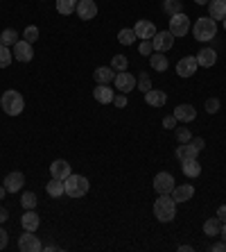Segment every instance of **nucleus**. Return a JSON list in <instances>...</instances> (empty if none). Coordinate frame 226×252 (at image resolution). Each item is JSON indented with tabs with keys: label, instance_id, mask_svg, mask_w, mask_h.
<instances>
[{
	"label": "nucleus",
	"instance_id": "423d86ee",
	"mask_svg": "<svg viewBox=\"0 0 226 252\" xmlns=\"http://www.w3.org/2000/svg\"><path fill=\"white\" fill-rule=\"evenodd\" d=\"M12 53H14V59L16 62H21V64H27V62H32V57H34V50H32V43H27L23 39H18L16 43L12 46Z\"/></svg>",
	"mask_w": 226,
	"mask_h": 252
},
{
	"label": "nucleus",
	"instance_id": "8fccbe9b",
	"mask_svg": "<svg viewBox=\"0 0 226 252\" xmlns=\"http://www.w3.org/2000/svg\"><path fill=\"white\" fill-rule=\"evenodd\" d=\"M179 250H181V252H192V246H181Z\"/></svg>",
	"mask_w": 226,
	"mask_h": 252
},
{
	"label": "nucleus",
	"instance_id": "a878e982",
	"mask_svg": "<svg viewBox=\"0 0 226 252\" xmlns=\"http://www.w3.org/2000/svg\"><path fill=\"white\" fill-rule=\"evenodd\" d=\"M181 170L186 177H199L201 175V164L197 159H186V161H181Z\"/></svg>",
	"mask_w": 226,
	"mask_h": 252
},
{
	"label": "nucleus",
	"instance_id": "9d476101",
	"mask_svg": "<svg viewBox=\"0 0 226 252\" xmlns=\"http://www.w3.org/2000/svg\"><path fill=\"white\" fill-rule=\"evenodd\" d=\"M174 187H176V184H174V177L170 175V173H165V170L154 177V191H156V193H172Z\"/></svg>",
	"mask_w": 226,
	"mask_h": 252
},
{
	"label": "nucleus",
	"instance_id": "864d4df0",
	"mask_svg": "<svg viewBox=\"0 0 226 252\" xmlns=\"http://www.w3.org/2000/svg\"><path fill=\"white\" fill-rule=\"evenodd\" d=\"M222 25H224V30H226V18H224V21H222Z\"/></svg>",
	"mask_w": 226,
	"mask_h": 252
},
{
	"label": "nucleus",
	"instance_id": "c756f323",
	"mask_svg": "<svg viewBox=\"0 0 226 252\" xmlns=\"http://www.w3.org/2000/svg\"><path fill=\"white\" fill-rule=\"evenodd\" d=\"M136 39H138V36H136V32H133L131 28H125L118 32V43H120V46H131Z\"/></svg>",
	"mask_w": 226,
	"mask_h": 252
},
{
	"label": "nucleus",
	"instance_id": "72a5a7b5",
	"mask_svg": "<svg viewBox=\"0 0 226 252\" xmlns=\"http://www.w3.org/2000/svg\"><path fill=\"white\" fill-rule=\"evenodd\" d=\"M14 62V53L9 46H0V68H7V66Z\"/></svg>",
	"mask_w": 226,
	"mask_h": 252
},
{
	"label": "nucleus",
	"instance_id": "49530a36",
	"mask_svg": "<svg viewBox=\"0 0 226 252\" xmlns=\"http://www.w3.org/2000/svg\"><path fill=\"white\" fill-rule=\"evenodd\" d=\"M210 250H213V252H226V241L222 239V243H215Z\"/></svg>",
	"mask_w": 226,
	"mask_h": 252
},
{
	"label": "nucleus",
	"instance_id": "4c0bfd02",
	"mask_svg": "<svg viewBox=\"0 0 226 252\" xmlns=\"http://www.w3.org/2000/svg\"><path fill=\"white\" fill-rule=\"evenodd\" d=\"M174 136H176V141H179V143H188V141L192 139V132L188 127H176Z\"/></svg>",
	"mask_w": 226,
	"mask_h": 252
},
{
	"label": "nucleus",
	"instance_id": "20e7f679",
	"mask_svg": "<svg viewBox=\"0 0 226 252\" xmlns=\"http://www.w3.org/2000/svg\"><path fill=\"white\" fill-rule=\"evenodd\" d=\"M64 187H66V195L73 198V200L84 198V195L88 193V180L84 175H75V173H70V175L64 180Z\"/></svg>",
	"mask_w": 226,
	"mask_h": 252
},
{
	"label": "nucleus",
	"instance_id": "e433bc0d",
	"mask_svg": "<svg viewBox=\"0 0 226 252\" xmlns=\"http://www.w3.org/2000/svg\"><path fill=\"white\" fill-rule=\"evenodd\" d=\"M23 39H25L27 43L39 41V28H36V25H27V28L23 30Z\"/></svg>",
	"mask_w": 226,
	"mask_h": 252
},
{
	"label": "nucleus",
	"instance_id": "c03bdc74",
	"mask_svg": "<svg viewBox=\"0 0 226 252\" xmlns=\"http://www.w3.org/2000/svg\"><path fill=\"white\" fill-rule=\"evenodd\" d=\"M7 243H9V234L5 232V227H0V250H5Z\"/></svg>",
	"mask_w": 226,
	"mask_h": 252
},
{
	"label": "nucleus",
	"instance_id": "f704fd0d",
	"mask_svg": "<svg viewBox=\"0 0 226 252\" xmlns=\"http://www.w3.org/2000/svg\"><path fill=\"white\" fill-rule=\"evenodd\" d=\"M136 87H138L143 94H147V91L151 89V80H150V73H147V70H143V73L138 75V82H136Z\"/></svg>",
	"mask_w": 226,
	"mask_h": 252
},
{
	"label": "nucleus",
	"instance_id": "393cba45",
	"mask_svg": "<svg viewBox=\"0 0 226 252\" xmlns=\"http://www.w3.org/2000/svg\"><path fill=\"white\" fill-rule=\"evenodd\" d=\"M113 73H116V70L111 68V66H100V68H95L93 77L98 84H109V82H113V77H116Z\"/></svg>",
	"mask_w": 226,
	"mask_h": 252
},
{
	"label": "nucleus",
	"instance_id": "9b49d317",
	"mask_svg": "<svg viewBox=\"0 0 226 252\" xmlns=\"http://www.w3.org/2000/svg\"><path fill=\"white\" fill-rule=\"evenodd\" d=\"M151 43H154V50L156 53H168L170 48L174 46V36L170 30H165V32H156V36L151 39Z\"/></svg>",
	"mask_w": 226,
	"mask_h": 252
},
{
	"label": "nucleus",
	"instance_id": "79ce46f5",
	"mask_svg": "<svg viewBox=\"0 0 226 252\" xmlns=\"http://www.w3.org/2000/svg\"><path fill=\"white\" fill-rule=\"evenodd\" d=\"M113 105H116L118 109L127 107V94H118V95H113Z\"/></svg>",
	"mask_w": 226,
	"mask_h": 252
},
{
	"label": "nucleus",
	"instance_id": "1a4fd4ad",
	"mask_svg": "<svg viewBox=\"0 0 226 252\" xmlns=\"http://www.w3.org/2000/svg\"><path fill=\"white\" fill-rule=\"evenodd\" d=\"M113 84H116V89L120 94H129V91L136 89V77H133L131 73H127V70H122V73H116Z\"/></svg>",
	"mask_w": 226,
	"mask_h": 252
},
{
	"label": "nucleus",
	"instance_id": "2f4dec72",
	"mask_svg": "<svg viewBox=\"0 0 226 252\" xmlns=\"http://www.w3.org/2000/svg\"><path fill=\"white\" fill-rule=\"evenodd\" d=\"M0 41H2V46H9V48H12L14 43L18 41V32H16L14 28L2 30V34H0Z\"/></svg>",
	"mask_w": 226,
	"mask_h": 252
},
{
	"label": "nucleus",
	"instance_id": "a19ab883",
	"mask_svg": "<svg viewBox=\"0 0 226 252\" xmlns=\"http://www.w3.org/2000/svg\"><path fill=\"white\" fill-rule=\"evenodd\" d=\"M176 125H179V121L174 118V114H170V116L163 118V127L165 129H176Z\"/></svg>",
	"mask_w": 226,
	"mask_h": 252
},
{
	"label": "nucleus",
	"instance_id": "0eeeda50",
	"mask_svg": "<svg viewBox=\"0 0 226 252\" xmlns=\"http://www.w3.org/2000/svg\"><path fill=\"white\" fill-rule=\"evenodd\" d=\"M18 248H21L23 252H41L43 250L39 236H34V232H27V229L18 236Z\"/></svg>",
	"mask_w": 226,
	"mask_h": 252
},
{
	"label": "nucleus",
	"instance_id": "412c9836",
	"mask_svg": "<svg viewBox=\"0 0 226 252\" xmlns=\"http://www.w3.org/2000/svg\"><path fill=\"white\" fill-rule=\"evenodd\" d=\"M174 118H176L179 123H190V121L197 118V109L192 105H179L174 109Z\"/></svg>",
	"mask_w": 226,
	"mask_h": 252
},
{
	"label": "nucleus",
	"instance_id": "37998d69",
	"mask_svg": "<svg viewBox=\"0 0 226 252\" xmlns=\"http://www.w3.org/2000/svg\"><path fill=\"white\" fill-rule=\"evenodd\" d=\"M190 143H192V146H195V148H197L199 153H201L203 148H206V141H203L201 136H192V139H190Z\"/></svg>",
	"mask_w": 226,
	"mask_h": 252
},
{
	"label": "nucleus",
	"instance_id": "f03ea898",
	"mask_svg": "<svg viewBox=\"0 0 226 252\" xmlns=\"http://www.w3.org/2000/svg\"><path fill=\"white\" fill-rule=\"evenodd\" d=\"M192 34H195V39L201 43L206 41H213L215 34H217V21H213L210 16H201L195 21V25H192Z\"/></svg>",
	"mask_w": 226,
	"mask_h": 252
},
{
	"label": "nucleus",
	"instance_id": "4be33fe9",
	"mask_svg": "<svg viewBox=\"0 0 226 252\" xmlns=\"http://www.w3.org/2000/svg\"><path fill=\"white\" fill-rule=\"evenodd\" d=\"M208 16L213 18V21H224V18H226L224 0H210V2H208Z\"/></svg>",
	"mask_w": 226,
	"mask_h": 252
},
{
	"label": "nucleus",
	"instance_id": "c9c22d12",
	"mask_svg": "<svg viewBox=\"0 0 226 252\" xmlns=\"http://www.w3.org/2000/svg\"><path fill=\"white\" fill-rule=\"evenodd\" d=\"M36 195L32 193V191H25L23 198H21V205H23V209H36Z\"/></svg>",
	"mask_w": 226,
	"mask_h": 252
},
{
	"label": "nucleus",
	"instance_id": "b1692460",
	"mask_svg": "<svg viewBox=\"0 0 226 252\" xmlns=\"http://www.w3.org/2000/svg\"><path fill=\"white\" fill-rule=\"evenodd\" d=\"M150 66L154 70H156V73H163V70H168V55L165 53H156V50H154V53L150 55Z\"/></svg>",
	"mask_w": 226,
	"mask_h": 252
},
{
	"label": "nucleus",
	"instance_id": "39448f33",
	"mask_svg": "<svg viewBox=\"0 0 226 252\" xmlns=\"http://www.w3.org/2000/svg\"><path fill=\"white\" fill-rule=\"evenodd\" d=\"M170 32H172L174 39H176V36H186L188 32H190V18L183 12L174 14V16L170 18Z\"/></svg>",
	"mask_w": 226,
	"mask_h": 252
},
{
	"label": "nucleus",
	"instance_id": "7c9ffc66",
	"mask_svg": "<svg viewBox=\"0 0 226 252\" xmlns=\"http://www.w3.org/2000/svg\"><path fill=\"white\" fill-rule=\"evenodd\" d=\"M181 9H183V2H181V0H163V12L170 14V16L181 14Z\"/></svg>",
	"mask_w": 226,
	"mask_h": 252
},
{
	"label": "nucleus",
	"instance_id": "6e6d98bb",
	"mask_svg": "<svg viewBox=\"0 0 226 252\" xmlns=\"http://www.w3.org/2000/svg\"><path fill=\"white\" fill-rule=\"evenodd\" d=\"M224 5H226V0H224Z\"/></svg>",
	"mask_w": 226,
	"mask_h": 252
},
{
	"label": "nucleus",
	"instance_id": "dca6fc26",
	"mask_svg": "<svg viewBox=\"0 0 226 252\" xmlns=\"http://www.w3.org/2000/svg\"><path fill=\"white\" fill-rule=\"evenodd\" d=\"M70 173H73V170H70V164L66 159H54L52 164H50V175H52L54 180H66Z\"/></svg>",
	"mask_w": 226,
	"mask_h": 252
},
{
	"label": "nucleus",
	"instance_id": "7ed1b4c3",
	"mask_svg": "<svg viewBox=\"0 0 226 252\" xmlns=\"http://www.w3.org/2000/svg\"><path fill=\"white\" fill-rule=\"evenodd\" d=\"M0 107H2V112H5L7 116H18V114H23V109H25V100L18 91L9 89V91H5L2 98H0Z\"/></svg>",
	"mask_w": 226,
	"mask_h": 252
},
{
	"label": "nucleus",
	"instance_id": "58836bf2",
	"mask_svg": "<svg viewBox=\"0 0 226 252\" xmlns=\"http://www.w3.org/2000/svg\"><path fill=\"white\" fill-rule=\"evenodd\" d=\"M220 100H217V98H208V100H206V105H203V109H206V112H208V114H217V112H220Z\"/></svg>",
	"mask_w": 226,
	"mask_h": 252
},
{
	"label": "nucleus",
	"instance_id": "ddd939ff",
	"mask_svg": "<svg viewBox=\"0 0 226 252\" xmlns=\"http://www.w3.org/2000/svg\"><path fill=\"white\" fill-rule=\"evenodd\" d=\"M77 16L81 21H93L98 16V5H95V0H79L77 2Z\"/></svg>",
	"mask_w": 226,
	"mask_h": 252
},
{
	"label": "nucleus",
	"instance_id": "cd10ccee",
	"mask_svg": "<svg viewBox=\"0 0 226 252\" xmlns=\"http://www.w3.org/2000/svg\"><path fill=\"white\" fill-rule=\"evenodd\" d=\"M220 232H222V220L217 216L203 220V234L206 236H220Z\"/></svg>",
	"mask_w": 226,
	"mask_h": 252
},
{
	"label": "nucleus",
	"instance_id": "3c124183",
	"mask_svg": "<svg viewBox=\"0 0 226 252\" xmlns=\"http://www.w3.org/2000/svg\"><path fill=\"white\" fill-rule=\"evenodd\" d=\"M220 234H222V239H224V241H226V223H224V225H222V232H220Z\"/></svg>",
	"mask_w": 226,
	"mask_h": 252
},
{
	"label": "nucleus",
	"instance_id": "473e14b6",
	"mask_svg": "<svg viewBox=\"0 0 226 252\" xmlns=\"http://www.w3.org/2000/svg\"><path fill=\"white\" fill-rule=\"evenodd\" d=\"M127 66H129V59L125 57V55H113V59H111V68L116 70V73L127 70Z\"/></svg>",
	"mask_w": 226,
	"mask_h": 252
},
{
	"label": "nucleus",
	"instance_id": "5fc2aeb1",
	"mask_svg": "<svg viewBox=\"0 0 226 252\" xmlns=\"http://www.w3.org/2000/svg\"><path fill=\"white\" fill-rule=\"evenodd\" d=\"M0 46H2V41H0Z\"/></svg>",
	"mask_w": 226,
	"mask_h": 252
},
{
	"label": "nucleus",
	"instance_id": "c85d7f7f",
	"mask_svg": "<svg viewBox=\"0 0 226 252\" xmlns=\"http://www.w3.org/2000/svg\"><path fill=\"white\" fill-rule=\"evenodd\" d=\"M77 9V0H57V12L61 16H70Z\"/></svg>",
	"mask_w": 226,
	"mask_h": 252
},
{
	"label": "nucleus",
	"instance_id": "603ef678",
	"mask_svg": "<svg viewBox=\"0 0 226 252\" xmlns=\"http://www.w3.org/2000/svg\"><path fill=\"white\" fill-rule=\"evenodd\" d=\"M195 2H197V5H208L210 0H195Z\"/></svg>",
	"mask_w": 226,
	"mask_h": 252
},
{
	"label": "nucleus",
	"instance_id": "de8ad7c7",
	"mask_svg": "<svg viewBox=\"0 0 226 252\" xmlns=\"http://www.w3.org/2000/svg\"><path fill=\"white\" fill-rule=\"evenodd\" d=\"M7 218H9V211L5 207H0V223H7Z\"/></svg>",
	"mask_w": 226,
	"mask_h": 252
},
{
	"label": "nucleus",
	"instance_id": "2eb2a0df",
	"mask_svg": "<svg viewBox=\"0 0 226 252\" xmlns=\"http://www.w3.org/2000/svg\"><path fill=\"white\" fill-rule=\"evenodd\" d=\"M195 59H197V64L201 66V68H213V66L217 64V53H215V48H201V50L195 55Z\"/></svg>",
	"mask_w": 226,
	"mask_h": 252
},
{
	"label": "nucleus",
	"instance_id": "bb28decb",
	"mask_svg": "<svg viewBox=\"0 0 226 252\" xmlns=\"http://www.w3.org/2000/svg\"><path fill=\"white\" fill-rule=\"evenodd\" d=\"M46 191H48V195L50 198H54V200H59L61 195H66V187H64V180H50L48 182V187H46Z\"/></svg>",
	"mask_w": 226,
	"mask_h": 252
},
{
	"label": "nucleus",
	"instance_id": "f3484780",
	"mask_svg": "<svg viewBox=\"0 0 226 252\" xmlns=\"http://www.w3.org/2000/svg\"><path fill=\"white\" fill-rule=\"evenodd\" d=\"M170 195L174 198V202H188V200H192V195H195V187H192V184H176Z\"/></svg>",
	"mask_w": 226,
	"mask_h": 252
},
{
	"label": "nucleus",
	"instance_id": "f8f14e48",
	"mask_svg": "<svg viewBox=\"0 0 226 252\" xmlns=\"http://www.w3.org/2000/svg\"><path fill=\"white\" fill-rule=\"evenodd\" d=\"M133 32H136V36H138L140 41H151L154 36H156V25L150 23V21H138L136 23V28H133Z\"/></svg>",
	"mask_w": 226,
	"mask_h": 252
},
{
	"label": "nucleus",
	"instance_id": "ea45409f",
	"mask_svg": "<svg viewBox=\"0 0 226 252\" xmlns=\"http://www.w3.org/2000/svg\"><path fill=\"white\" fill-rule=\"evenodd\" d=\"M138 53L143 55V57H150V55L154 53V43H151V41H140Z\"/></svg>",
	"mask_w": 226,
	"mask_h": 252
},
{
	"label": "nucleus",
	"instance_id": "6e6552de",
	"mask_svg": "<svg viewBox=\"0 0 226 252\" xmlns=\"http://www.w3.org/2000/svg\"><path fill=\"white\" fill-rule=\"evenodd\" d=\"M197 68H199V64L192 55H186L183 59L176 62V75L179 77H192L195 73H197Z\"/></svg>",
	"mask_w": 226,
	"mask_h": 252
},
{
	"label": "nucleus",
	"instance_id": "f257e3e1",
	"mask_svg": "<svg viewBox=\"0 0 226 252\" xmlns=\"http://www.w3.org/2000/svg\"><path fill=\"white\" fill-rule=\"evenodd\" d=\"M154 216L161 223H172L176 216V202L170 193H158V198L154 200Z\"/></svg>",
	"mask_w": 226,
	"mask_h": 252
},
{
	"label": "nucleus",
	"instance_id": "5701e85b",
	"mask_svg": "<svg viewBox=\"0 0 226 252\" xmlns=\"http://www.w3.org/2000/svg\"><path fill=\"white\" fill-rule=\"evenodd\" d=\"M199 150L195 146H192L190 141L188 143H179V148H176V159L179 161H186V159H197Z\"/></svg>",
	"mask_w": 226,
	"mask_h": 252
},
{
	"label": "nucleus",
	"instance_id": "a211bd4d",
	"mask_svg": "<svg viewBox=\"0 0 226 252\" xmlns=\"http://www.w3.org/2000/svg\"><path fill=\"white\" fill-rule=\"evenodd\" d=\"M145 95V102L150 107H165V102H168V95H165V91H158V89H154L151 87L150 91H147V94H143Z\"/></svg>",
	"mask_w": 226,
	"mask_h": 252
},
{
	"label": "nucleus",
	"instance_id": "aec40b11",
	"mask_svg": "<svg viewBox=\"0 0 226 252\" xmlns=\"http://www.w3.org/2000/svg\"><path fill=\"white\" fill-rule=\"evenodd\" d=\"M113 89L109 87V84H98V87H95V91H93V98L98 100L100 105H111V102H113Z\"/></svg>",
	"mask_w": 226,
	"mask_h": 252
},
{
	"label": "nucleus",
	"instance_id": "09e8293b",
	"mask_svg": "<svg viewBox=\"0 0 226 252\" xmlns=\"http://www.w3.org/2000/svg\"><path fill=\"white\" fill-rule=\"evenodd\" d=\"M5 193H7V189H5V184L0 187V200H5Z\"/></svg>",
	"mask_w": 226,
	"mask_h": 252
},
{
	"label": "nucleus",
	"instance_id": "a18cd8bd",
	"mask_svg": "<svg viewBox=\"0 0 226 252\" xmlns=\"http://www.w3.org/2000/svg\"><path fill=\"white\" fill-rule=\"evenodd\" d=\"M215 216L220 218V220H222V225H224V223H226V205H222L220 209H217V214H215Z\"/></svg>",
	"mask_w": 226,
	"mask_h": 252
},
{
	"label": "nucleus",
	"instance_id": "6ab92c4d",
	"mask_svg": "<svg viewBox=\"0 0 226 252\" xmlns=\"http://www.w3.org/2000/svg\"><path fill=\"white\" fill-rule=\"evenodd\" d=\"M21 225H23V229H27V232H36L41 225V216L34 209H27L23 216H21Z\"/></svg>",
	"mask_w": 226,
	"mask_h": 252
},
{
	"label": "nucleus",
	"instance_id": "4468645a",
	"mask_svg": "<svg viewBox=\"0 0 226 252\" xmlns=\"http://www.w3.org/2000/svg\"><path fill=\"white\" fill-rule=\"evenodd\" d=\"M5 189H7V193H18L21 189H23L25 184V175L21 173V170H14V173H9V175H5Z\"/></svg>",
	"mask_w": 226,
	"mask_h": 252
}]
</instances>
